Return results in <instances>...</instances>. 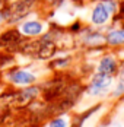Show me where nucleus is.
Masks as SVG:
<instances>
[{"instance_id":"nucleus-1","label":"nucleus","mask_w":124,"mask_h":127,"mask_svg":"<svg viewBox=\"0 0 124 127\" xmlns=\"http://www.w3.org/2000/svg\"><path fill=\"white\" fill-rule=\"evenodd\" d=\"M38 94L39 88L37 86H25V89L18 92H7L4 96L0 98V107H25L34 98H37Z\"/></svg>"},{"instance_id":"nucleus-2","label":"nucleus","mask_w":124,"mask_h":127,"mask_svg":"<svg viewBox=\"0 0 124 127\" xmlns=\"http://www.w3.org/2000/svg\"><path fill=\"white\" fill-rule=\"evenodd\" d=\"M111 85H112V75L96 72L91 79V83L86 89V94L91 95V96H99V95L105 94Z\"/></svg>"},{"instance_id":"nucleus-3","label":"nucleus","mask_w":124,"mask_h":127,"mask_svg":"<svg viewBox=\"0 0 124 127\" xmlns=\"http://www.w3.org/2000/svg\"><path fill=\"white\" fill-rule=\"evenodd\" d=\"M34 4H35V0H21V1L15 3L10 7V10L7 12V15H6L7 21L9 22H18V21H21L25 15H28V13L31 12V9L34 7Z\"/></svg>"},{"instance_id":"nucleus-4","label":"nucleus","mask_w":124,"mask_h":127,"mask_svg":"<svg viewBox=\"0 0 124 127\" xmlns=\"http://www.w3.org/2000/svg\"><path fill=\"white\" fill-rule=\"evenodd\" d=\"M7 79L12 82L13 85L18 86H31L32 83L37 82V76L25 69H16V70H10Z\"/></svg>"},{"instance_id":"nucleus-5","label":"nucleus","mask_w":124,"mask_h":127,"mask_svg":"<svg viewBox=\"0 0 124 127\" xmlns=\"http://www.w3.org/2000/svg\"><path fill=\"white\" fill-rule=\"evenodd\" d=\"M114 10V6L112 3H98L93 10H92V16H91V21L95 24V25H104L108 22L110 16H111V12Z\"/></svg>"},{"instance_id":"nucleus-6","label":"nucleus","mask_w":124,"mask_h":127,"mask_svg":"<svg viewBox=\"0 0 124 127\" xmlns=\"http://www.w3.org/2000/svg\"><path fill=\"white\" fill-rule=\"evenodd\" d=\"M118 66H117V60L112 56H105L101 59V62L98 63L96 72L99 73H107V75H114L117 72Z\"/></svg>"},{"instance_id":"nucleus-7","label":"nucleus","mask_w":124,"mask_h":127,"mask_svg":"<svg viewBox=\"0 0 124 127\" xmlns=\"http://www.w3.org/2000/svg\"><path fill=\"white\" fill-rule=\"evenodd\" d=\"M21 42V34L18 31H7L0 35V47L3 48H10Z\"/></svg>"},{"instance_id":"nucleus-8","label":"nucleus","mask_w":124,"mask_h":127,"mask_svg":"<svg viewBox=\"0 0 124 127\" xmlns=\"http://www.w3.org/2000/svg\"><path fill=\"white\" fill-rule=\"evenodd\" d=\"M42 29H44V26L38 21H28L21 25V32L28 37H37L42 32Z\"/></svg>"},{"instance_id":"nucleus-9","label":"nucleus","mask_w":124,"mask_h":127,"mask_svg":"<svg viewBox=\"0 0 124 127\" xmlns=\"http://www.w3.org/2000/svg\"><path fill=\"white\" fill-rule=\"evenodd\" d=\"M54 53H56V44H54L53 41H48V39H47V41H41V42H39L35 57L45 60V59H50Z\"/></svg>"},{"instance_id":"nucleus-10","label":"nucleus","mask_w":124,"mask_h":127,"mask_svg":"<svg viewBox=\"0 0 124 127\" xmlns=\"http://www.w3.org/2000/svg\"><path fill=\"white\" fill-rule=\"evenodd\" d=\"M105 41L110 44V45H121L124 44V29H115V31H111Z\"/></svg>"},{"instance_id":"nucleus-11","label":"nucleus","mask_w":124,"mask_h":127,"mask_svg":"<svg viewBox=\"0 0 124 127\" xmlns=\"http://www.w3.org/2000/svg\"><path fill=\"white\" fill-rule=\"evenodd\" d=\"M48 127H69V123H67V120L66 118H63V117H56V118H53L51 121H48Z\"/></svg>"},{"instance_id":"nucleus-12","label":"nucleus","mask_w":124,"mask_h":127,"mask_svg":"<svg viewBox=\"0 0 124 127\" xmlns=\"http://www.w3.org/2000/svg\"><path fill=\"white\" fill-rule=\"evenodd\" d=\"M124 94V80H118V85L115 86L114 89V92H112V96H120V95H123Z\"/></svg>"},{"instance_id":"nucleus-13","label":"nucleus","mask_w":124,"mask_h":127,"mask_svg":"<svg viewBox=\"0 0 124 127\" xmlns=\"http://www.w3.org/2000/svg\"><path fill=\"white\" fill-rule=\"evenodd\" d=\"M4 62H7V59H4V57L1 56V57H0V66H3V64H4Z\"/></svg>"},{"instance_id":"nucleus-14","label":"nucleus","mask_w":124,"mask_h":127,"mask_svg":"<svg viewBox=\"0 0 124 127\" xmlns=\"http://www.w3.org/2000/svg\"><path fill=\"white\" fill-rule=\"evenodd\" d=\"M120 79H121V80H124V67H123V70L120 72Z\"/></svg>"},{"instance_id":"nucleus-15","label":"nucleus","mask_w":124,"mask_h":127,"mask_svg":"<svg viewBox=\"0 0 124 127\" xmlns=\"http://www.w3.org/2000/svg\"><path fill=\"white\" fill-rule=\"evenodd\" d=\"M4 19H6V15H1V13H0V24H1Z\"/></svg>"},{"instance_id":"nucleus-16","label":"nucleus","mask_w":124,"mask_h":127,"mask_svg":"<svg viewBox=\"0 0 124 127\" xmlns=\"http://www.w3.org/2000/svg\"><path fill=\"white\" fill-rule=\"evenodd\" d=\"M4 3H6V0H0V9L4 6Z\"/></svg>"},{"instance_id":"nucleus-17","label":"nucleus","mask_w":124,"mask_h":127,"mask_svg":"<svg viewBox=\"0 0 124 127\" xmlns=\"http://www.w3.org/2000/svg\"><path fill=\"white\" fill-rule=\"evenodd\" d=\"M3 121V110H0V123Z\"/></svg>"},{"instance_id":"nucleus-18","label":"nucleus","mask_w":124,"mask_h":127,"mask_svg":"<svg viewBox=\"0 0 124 127\" xmlns=\"http://www.w3.org/2000/svg\"><path fill=\"white\" fill-rule=\"evenodd\" d=\"M0 92H1V91H0Z\"/></svg>"}]
</instances>
